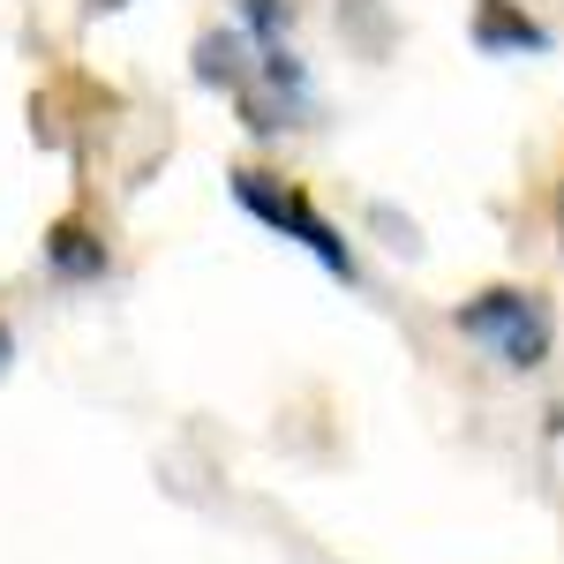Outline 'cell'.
Wrapping results in <instances>:
<instances>
[{
  "mask_svg": "<svg viewBox=\"0 0 564 564\" xmlns=\"http://www.w3.org/2000/svg\"><path fill=\"white\" fill-rule=\"evenodd\" d=\"M90 8H121V0H90Z\"/></svg>",
  "mask_w": 564,
  "mask_h": 564,
  "instance_id": "9",
  "label": "cell"
},
{
  "mask_svg": "<svg viewBox=\"0 0 564 564\" xmlns=\"http://www.w3.org/2000/svg\"><path fill=\"white\" fill-rule=\"evenodd\" d=\"M452 332L489 347L505 369H542L550 347H557V316L534 286H481L467 302L452 308Z\"/></svg>",
  "mask_w": 564,
  "mask_h": 564,
  "instance_id": "1",
  "label": "cell"
},
{
  "mask_svg": "<svg viewBox=\"0 0 564 564\" xmlns=\"http://www.w3.org/2000/svg\"><path fill=\"white\" fill-rule=\"evenodd\" d=\"M106 241H98V234H90L84 218H53V226H45V271H53V279H106Z\"/></svg>",
  "mask_w": 564,
  "mask_h": 564,
  "instance_id": "4",
  "label": "cell"
},
{
  "mask_svg": "<svg viewBox=\"0 0 564 564\" xmlns=\"http://www.w3.org/2000/svg\"><path fill=\"white\" fill-rule=\"evenodd\" d=\"M550 218H557V241H564V174H557V188H550Z\"/></svg>",
  "mask_w": 564,
  "mask_h": 564,
  "instance_id": "7",
  "label": "cell"
},
{
  "mask_svg": "<svg viewBox=\"0 0 564 564\" xmlns=\"http://www.w3.org/2000/svg\"><path fill=\"white\" fill-rule=\"evenodd\" d=\"M8 354H15V339H8V324H0V369H8Z\"/></svg>",
  "mask_w": 564,
  "mask_h": 564,
  "instance_id": "8",
  "label": "cell"
},
{
  "mask_svg": "<svg viewBox=\"0 0 564 564\" xmlns=\"http://www.w3.org/2000/svg\"><path fill=\"white\" fill-rule=\"evenodd\" d=\"M241 31L257 45H286L294 31V0H241Z\"/></svg>",
  "mask_w": 564,
  "mask_h": 564,
  "instance_id": "6",
  "label": "cell"
},
{
  "mask_svg": "<svg viewBox=\"0 0 564 564\" xmlns=\"http://www.w3.org/2000/svg\"><path fill=\"white\" fill-rule=\"evenodd\" d=\"M226 188H234V204H241L249 218H263L271 234L302 241V249H308L316 263H324L332 279H347V286L361 279V271H354V249L339 241V226H332V218H324L316 204H308V188H302V181L263 174V166H234V174H226Z\"/></svg>",
  "mask_w": 564,
  "mask_h": 564,
  "instance_id": "2",
  "label": "cell"
},
{
  "mask_svg": "<svg viewBox=\"0 0 564 564\" xmlns=\"http://www.w3.org/2000/svg\"><path fill=\"white\" fill-rule=\"evenodd\" d=\"M196 84H226V90H241L257 68H249V31H204L196 39Z\"/></svg>",
  "mask_w": 564,
  "mask_h": 564,
  "instance_id": "5",
  "label": "cell"
},
{
  "mask_svg": "<svg viewBox=\"0 0 564 564\" xmlns=\"http://www.w3.org/2000/svg\"><path fill=\"white\" fill-rule=\"evenodd\" d=\"M467 39H475L481 53H550V31L527 15L520 0H475Z\"/></svg>",
  "mask_w": 564,
  "mask_h": 564,
  "instance_id": "3",
  "label": "cell"
}]
</instances>
